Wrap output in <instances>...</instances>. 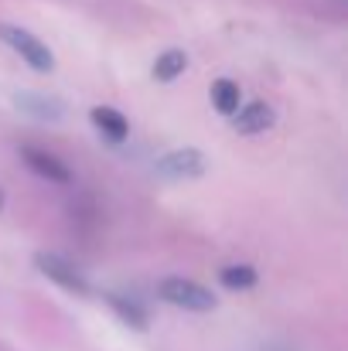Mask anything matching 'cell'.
<instances>
[{"label":"cell","instance_id":"obj_1","mask_svg":"<svg viewBox=\"0 0 348 351\" xmlns=\"http://www.w3.org/2000/svg\"><path fill=\"white\" fill-rule=\"evenodd\" d=\"M34 269H38L45 280H51L55 287H62V290H69V293H76V297H89V293H93L89 276H86L69 256H62V252H48V249L34 252Z\"/></svg>","mask_w":348,"mask_h":351},{"label":"cell","instance_id":"obj_2","mask_svg":"<svg viewBox=\"0 0 348 351\" xmlns=\"http://www.w3.org/2000/svg\"><path fill=\"white\" fill-rule=\"evenodd\" d=\"M157 297L171 307H181V311H192V314H209L216 311V293L205 290L202 283L195 280H185V276H167L157 283Z\"/></svg>","mask_w":348,"mask_h":351},{"label":"cell","instance_id":"obj_3","mask_svg":"<svg viewBox=\"0 0 348 351\" xmlns=\"http://www.w3.org/2000/svg\"><path fill=\"white\" fill-rule=\"evenodd\" d=\"M0 41L10 45V48L21 55V62H27L34 72H51V69H55L51 48H48L45 41H38L31 31H24V27H17V24H0Z\"/></svg>","mask_w":348,"mask_h":351},{"label":"cell","instance_id":"obj_4","mask_svg":"<svg viewBox=\"0 0 348 351\" xmlns=\"http://www.w3.org/2000/svg\"><path fill=\"white\" fill-rule=\"evenodd\" d=\"M154 171L164 181H195L209 171V157L195 147H181V150H167L164 157H157Z\"/></svg>","mask_w":348,"mask_h":351},{"label":"cell","instance_id":"obj_5","mask_svg":"<svg viewBox=\"0 0 348 351\" xmlns=\"http://www.w3.org/2000/svg\"><path fill=\"white\" fill-rule=\"evenodd\" d=\"M14 110L27 119H38V123H62L69 117V106L58 99V96H48V93H34V89H21L10 96Z\"/></svg>","mask_w":348,"mask_h":351},{"label":"cell","instance_id":"obj_6","mask_svg":"<svg viewBox=\"0 0 348 351\" xmlns=\"http://www.w3.org/2000/svg\"><path fill=\"white\" fill-rule=\"evenodd\" d=\"M21 160L27 164V171H34L38 178H45L51 184H72V167L41 147H21Z\"/></svg>","mask_w":348,"mask_h":351},{"label":"cell","instance_id":"obj_7","mask_svg":"<svg viewBox=\"0 0 348 351\" xmlns=\"http://www.w3.org/2000/svg\"><path fill=\"white\" fill-rule=\"evenodd\" d=\"M273 110L266 106V103H246L235 117H232V126H235V133H246V136H256V133H266L270 126H273Z\"/></svg>","mask_w":348,"mask_h":351},{"label":"cell","instance_id":"obj_8","mask_svg":"<svg viewBox=\"0 0 348 351\" xmlns=\"http://www.w3.org/2000/svg\"><path fill=\"white\" fill-rule=\"evenodd\" d=\"M106 304L116 311V317H119L123 324H130L133 331H147V328H150L147 307H143L140 300H133V297H126V293H106Z\"/></svg>","mask_w":348,"mask_h":351},{"label":"cell","instance_id":"obj_9","mask_svg":"<svg viewBox=\"0 0 348 351\" xmlns=\"http://www.w3.org/2000/svg\"><path fill=\"white\" fill-rule=\"evenodd\" d=\"M89 117H93V126H96L110 143H123V140L130 136V123H126V117H123L119 110H113V106H96Z\"/></svg>","mask_w":348,"mask_h":351},{"label":"cell","instance_id":"obj_10","mask_svg":"<svg viewBox=\"0 0 348 351\" xmlns=\"http://www.w3.org/2000/svg\"><path fill=\"white\" fill-rule=\"evenodd\" d=\"M185 69H188V55H185L181 48H167L164 55H157V62H154L150 75H154L157 82H174Z\"/></svg>","mask_w":348,"mask_h":351},{"label":"cell","instance_id":"obj_11","mask_svg":"<svg viewBox=\"0 0 348 351\" xmlns=\"http://www.w3.org/2000/svg\"><path fill=\"white\" fill-rule=\"evenodd\" d=\"M239 99H242V89L232 79H216L212 82V106L222 117H235L239 113Z\"/></svg>","mask_w":348,"mask_h":351},{"label":"cell","instance_id":"obj_12","mask_svg":"<svg viewBox=\"0 0 348 351\" xmlns=\"http://www.w3.org/2000/svg\"><path fill=\"white\" fill-rule=\"evenodd\" d=\"M219 280L226 290H253L259 283V273L246 263H232V266H222L219 269Z\"/></svg>","mask_w":348,"mask_h":351},{"label":"cell","instance_id":"obj_13","mask_svg":"<svg viewBox=\"0 0 348 351\" xmlns=\"http://www.w3.org/2000/svg\"><path fill=\"white\" fill-rule=\"evenodd\" d=\"M263 351H290V348H287V345H266Z\"/></svg>","mask_w":348,"mask_h":351},{"label":"cell","instance_id":"obj_14","mask_svg":"<svg viewBox=\"0 0 348 351\" xmlns=\"http://www.w3.org/2000/svg\"><path fill=\"white\" fill-rule=\"evenodd\" d=\"M0 208H3V188H0Z\"/></svg>","mask_w":348,"mask_h":351}]
</instances>
